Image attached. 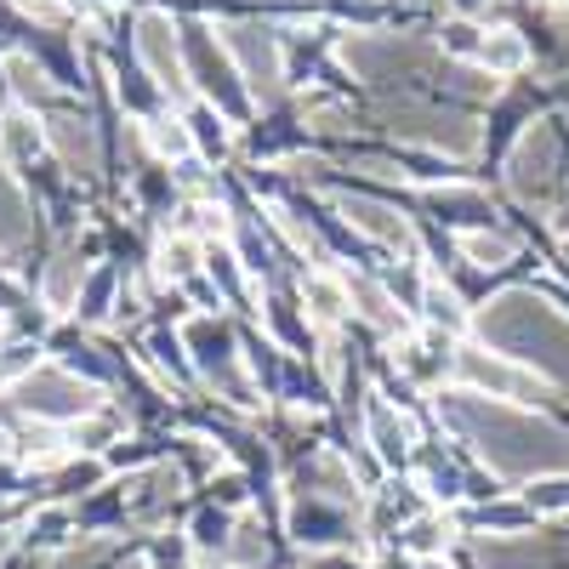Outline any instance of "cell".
<instances>
[{"mask_svg":"<svg viewBox=\"0 0 569 569\" xmlns=\"http://www.w3.org/2000/svg\"><path fill=\"white\" fill-rule=\"evenodd\" d=\"M182 63H188V74H200V91H206V103H211L217 114H246L240 69L217 52L211 34H206L200 23H182Z\"/></svg>","mask_w":569,"mask_h":569,"instance_id":"cell-2","label":"cell"},{"mask_svg":"<svg viewBox=\"0 0 569 569\" xmlns=\"http://www.w3.org/2000/svg\"><path fill=\"white\" fill-rule=\"evenodd\" d=\"M46 137H52V149H58L74 171H91V126H86V120H74V114H52Z\"/></svg>","mask_w":569,"mask_h":569,"instance_id":"cell-13","label":"cell"},{"mask_svg":"<svg viewBox=\"0 0 569 569\" xmlns=\"http://www.w3.org/2000/svg\"><path fill=\"white\" fill-rule=\"evenodd\" d=\"M302 302H308V313H313L319 325H337V319L353 308L348 284L330 279V273H308V279H302Z\"/></svg>","mask_w":569,"mask_h":569,"instance_id":"cell-9","label":"cell"},{"mask_svg":"<svg viewBox=\"0 0 569 569\" xmlns=\"http://www.w3.org/2000/svg\"><path fill=\"white\" fill-rule=\"evenodd\" d=\"M342 211H348V222H353V228L376 233V240H382V246H405V251H410V228H405V222H399V217H393L388 206H370V200H348Z\"/></svg>","mask_w":569,"mask_h":569,"instance_id":"cell-12","label":"cell"},{"mask_svg":"<svg viewBox=\"0 0 569 569\" xmlns=\"http://www.w3.org/2000/svg\"><path fill=\"white\" fill-rule=\"evenodd\" d=\"M12 490H18V472H12V467H0V496H12Z\"/></svg>","mask_w":569,"mask_h":569,"instance_id":"cell-33","label":"cell"},{"mask_svg":"<svg viewBox=\"0 0 569 569\" xmlns=\"http://www.w3.org/2000/svg\"><path fill=\"white\" fill-rule=\"evenodd\" d=\"M74 445H86V450H103L109 445V421H74Z\"/></svg>","mask_w":569,"mask_h":569,"instance_id":"cell-30","label":"cell"},{"mask_svg":"<svg viewBox=\"0 0 569 569\" xmlns=\"http://www.w3.org/2000/svg\"><path fill=\"white\" fill-rule=\"evenodd\" d=\"M485 34H490V29H479L472 18H450V23L439 29V46H445L450 58H472V63H479V52H485Z\"/></svg>","mask_w":569,"mask_h":569,"instance_id":"cell-20","label":"cell"},{"mask_svg":"<svg viewBox=\"0 0 569 569\" xmlns=\"http://www.w3.org/2000/svg\"><path fill=\"white\" fill-rule=\"evenodd\" d=\"M63 530H69V518H63V512H40V518H34V541H40V547H58Z\"/></svg>","mask_w":569,"mask_h":569,"instance_id":"cell-29","label":"cell"},{"mask_svg":"<svg viewBox=\"0 0 569 569\" xmlns=\"http://www.w3.org/2000/svg\"><path fill=\"white\" fill-rule=\"evenodd\" d=\"M12 393H18V405L34 410L40 421H86L91 410H98V388L80 382V376L63 370V365H40L34 376H23Z\"/></svg>","mask_w":569,"mask_h":569,"instance_id":"cell-1","label":"cell"},{"mask_svg":"<svg viewBox=\"0 0 569 569\" xmlns=\"http://www.w3.org/2000/svg\"><path fill=\"white\" fill-rule=\"evenodd\" d=\"M40 370V348H29V342H18V348H7L0 353V382H23V376H34Z\"/></svg>","mask_w":569,"mask_h":569,"instance_id":"cell-25","label":"cell"},{"mask_svg":"<svg viewBox=\"0 0 569 569\" xmlns=\"http://www.w3.org/2000/svg\"><path fill=\"white\" fill-rule=\"evenodd\" d=\"M456 7H461V12H472V7H479V0H456Z\"/></svg>","mask_w":569,"mask_h":569,"instance_id":"cell-37","label":"cell"},{"mask_svg":"<svg viewBox=\"0 0 569 569\" xmlns=\"http://www.w3.org/2000/svg\"><path fill=\"white\" fill-rule=\"evenodd\" d=\"M149 142L160 154H177V160H188V149H194V131H188L182 120H171V114H154V126H149Z\"/></svg>","mask_w":569,"mask_h":569,"instance_id":"cell-22","label":"cell"},{"mask_svg":"<svg viewBox=\"0 0 569 569\" xmlns=\"http://www.w3.org/2000/svg\"><path fill=\"white\" fill-rule=\"evenodd\" d=\"M194 268H200V246H194V240H166V246L154 251V273H160V279L188 284V279H194Z\"/></svg>","mask_w":569,"mask_h":569,"instance_id":"cell-19","label":"cell"},{"mask_svg":"<svg viewBox=\"0 0 569 569\" xmlns=\"http://www.w3.org/2000/svg\"><path fill=\"white\" fill-rule=\"evenodd\" d=\"M206 268H211L217 291H222L228 302H240V297H246V284H240V268H233V251H211V257H206Z\"/></svg>","mask_w":569,"mask_h":569,"instance_id":"cell-26","label":"cell"},{"mask_svg":"<svg viewBox=\"0 0 569 569\" xmlns=\"http://www.w3.org/2000/svg\"><path fill=\"white\" fill-rule=\"evenodd\" d=\"M370 439H376V450H382L388 467H399V461L410 456V427L393 421V410H382V405L370 410Z\"/></svg>","mask_w":569,"mask_h":569,"instance_id":"cell-16","label":"cell"},{"mask_svg":"<svg viewBox=\"0 0 569 569\" xmlns=\"http://www.w3.org/2000/svg\"><path fill=\"white\" fill-rule=\"evenodd\" d=\"M52 569H80V558H63V563H52Z\"/></svg>","mask_w":569,"mask_h":569,"instance_id":"cell-35","label":"cell"},{"mask_svg":"<svg viewBox=\"0 0 569 569\" xmlns=\"http://www.w3.org/2000/svg\"><path fill=\"white\" fill-rule=\"evenodd\" d=\"M188 126H194V142L206 154H228V114H217L211 103H200L194 114H188Z\"/></svg>","mask_w":569,"mask_h":569,"instance_id":"cell-21","label":"cell"},{"mask_svg":"<svg viewBox=\"0 0 569 569\" xmlns=\"http://www.w3.org/2000/svg\"><path fill=\"white\" fill-rule=\"evenodd\" d=\"M23 240H29V200L0 166V251H18Z\"/></svg>","mask_w":569,"mask_h":569,"instance_id":"cell-10","label":"cell"},{"mask_svg":"<svg viewBox=\"0 0 569 569\" xmlns=\"http://www.w3.org/2000/svg\"><path fill=\"white\" fill-rule=\"evenodd\" d=\"M525 58H530V46H525V34H518V29H496V34H485L479 63L490 69V80H496V74H518V69H525Z\"/></svg>","mask_w":569,"mask_h":569,"instance_id":"cell-14","label":"cell"},{"mask_svg":"<svg viewBox=\"0 0 569 569\" xmlns=\"http://www.w3.org/2000/svg\"><path fill=\"white\" fill-rule=\"evenodd\" d=\"M211 490H217L222 507H240V501H246V479H240V472H222V479H211Z\"/></svg>","mask_w":569,"mask_h":569,"instance_id":"cell-31","label":"cell"},{"mask_svg":"<svg viewBox=\"0 0 569 569\" xmlns=\"http://www.w3.org/2000/svg\"><path fill=\"white\" fill-rule=\"evenodd\" d=\"M461 251H467V262H472V268H485V273H496V268L518 262V240H512V233H496V228L461 233Z\"/></svg>","mask_w":569,"mask_h":569,"instance_id":"cell-11","label":"cell"},{"mask_svg":"<svg viewBox=\"0 0 569 569\" xmlns=\"http://www.w3.org/2000/svg\"><path fill=\"white\" fill-rule=\"evenodd\" d=\"M313 569H365V563H359V558H342V552H337V558H319Z\"/></svg>","mask_w":569,"mask_h":569,"instance_id":"cell-32","label":"cell"},{"mask_svg":"<svg viewBox=\"0 0 569 569\" xmlns=\"http://www.w3.org/2000/svg\"><path fill=\"white\" fill-rule=\"evenodd\" d=\"M456 365H461V376H467L472 388H490L496 399H512V405H536V399H547V388L536 382V376H525L518 365H501V359H485L479 348H461Z\"/></svg>","mask_w":569,"mask_h":569,"instance_id":"cell-5","label":"cell"},{"mask_svg":"<svg viewBox=\"0 0 569 569\" xmlns=\"http://www.w3.org/2000/svg\"><path fill=\"white\" fill-rule=\"evenodd\" d=\"M80 291H86V268H80V251H63L52 257V273L40 284V302L52 313H74L80 308Z\"/></svg>","mask_w":569,"mask_h":569,"instance_id":"cell-8","label":"cell"},{"mask_svg":"<svg viewBox=\"0 0 569 569\" xmlns=\"http://www.w3.org/2000/svg\"><path fill=\"white\" fill-rule=\"evenodd\" d=\"M7 86L23 109H46L52 103V86H46V69L34 58H7Z\"/></svg>","mask_w":569,"mask_h":569,"instance_id":"cell-15","label":"cell"},{"mask_svg":"<svg viewBox=\"0 0 569 569\" xmlns=\"http://www.w3.org/2000/svg\"><path fill=\"white\" fill-rule=\"evenodd\" d=\"M228 52L240 58L246 86H251V91H262V98H273V91H279V46H273V34H268V29L240 23V29H228Z\"/></svg>","mask_w":569,"mask_h":569,"instance_id":"cell-6","label":"cell"},{"mask_svg":"<svg viewBox=\"0 0 569 569\" xmlns=\"http://www.w3.org/2000/svg\"><path fill=\"white\" fill-rule=\"evenodd\" d=\"M525 496H530V507H536V512H563V507H569V479H547V485H530Z\"/></svg>","mask_w":569,"mask_h":569,"instance_id":"cell-27","label":"cell"},{"mask_svg":"<svg viewBox=\"0 0 569 569\" xmlns=\"http://www.w3.org/2000/svg\"><path fill=\"white\" fill-rule=\"evenodd\" d=\"M120 569H149V563H142V558H131V563H120Z\"/></svg>","mask_w":569,"mask_h":569,"instance_id":"cell-36","label":"cell"},{"mask_svg":"<svg viewBox=\"0 0 569 569\" xmlns=\"http://www.w3.org/2000/svg\"><path fill=\"white\" fill-rule=\"evenodd\" d=\"M421 313L433 319V325H450V330H461V302L445 291V284H427V291H421Z\"/></svg>","mask_w":569,"mask_h":569,"instance_id":"cell-24","label":"cell"},{"mask_svg":"<svg viewBox=\"0 0 569 569\" xmlns=\"http://www.w3.org/2000/svg\"><path fill=\"white\" fill-rule=\"evenodd\" d=\"M291 536H297L302 547H342V536H348V507H325L319 496L297 501V507H291Z\"/></svg>","mask_w":569,"mask_h":569,"instance_id":"cell-7","label":"cell"},{"mask_svg":"<svg viewBox=\"0 0 569 569\" xmlns=\"http://www.w3.org/2000/svg\"><path fill=\"white\" fill-rule=\"evenodd\" d=\"M142 34H137V58L149 63V74H154V91H171V98H182L188 91V63H182V46H177V29H171V18H160V12H149L137 23Z\"/></svg>","mask_w":569,"mask_h":569,"instance_id":"cell-3","label":"cell"},{"mask_svg":"<svg viewBox=\"0 0 569 569\" xmlns=\"http://www.w3.org/2000/svg\"><path fill=\"white\" fill-rule=\"evenodd\" d=\"M552 182H558V131L536 126V131H525V142L512 154V188L525 200H541V194H552Z\"/></svg>","mask_w":569,"mask_h":569,"instance_id":"cell-4","label":"cell"},{"mask_svg":"<svg viewBox=\"0 0 569 569\" xmlns=\"http://www.w3.org/2000/svg\"><path fill=\"white\" fill-rule=\"evenodd\" d=\"M399 547H405L410 558H421V563H433V558L450 547V525H445V518H416V525L399 536Z\"/></svg>","mask_w":569,"mask_h":569,"instance_id":"cell-18","label":"cell"},{"mask_svg":"<svg viewBox=\"0 0 569 569\" xmlns=\"http://www.w3.org/2000/svg\"><path fill=\"white\" fill-rule=\"evenodd\" d=\"M7 552H12V536H0V563H7Z\"/></svg>","mask_w":569,"mask_h":569,"instance_id":"cell-34","label":"cell"},{"mask_svg":"<svg viewBox=\"0 0 569 569\" xmlns=\"http://www.w3.org/2000/svg\"><path fill=\"white\" fill-rule=\"evenodd\" d=\"M91 485H103V467H98V461H80V467H69L63 479H58L63 496H86Z\"/></svg>","mask_w":569,"mask_h":569,"instance_id":"cell-28","label":"cell"},{"mask_svg":"<svg viewBox=\"0 0 569 569\" xmlns=\"http://www.w3.org/2000/svg\"><path fill=\"white\" fill-rule=\"evenodd\" d=\"M228 541H233L228 512H222V507H206V512L194 518V547H200V552H211V547H228Z\"/></svg>","mask_w":569,"mask_h":569,"instance_id":"cell-23","label":"cell"},{"mask_svg":"<svg viewBox=\"0 0 569 569\" xmlns=\"http://www.w3.org/2000/svg\"><path fill=\"white\" fill-rule=\"evenodd\" d=\"M348 297H353V308H359L365 319H376L382 330L405 325V313L393 308V291H382V284H370V279H353V284H348Z\"/></svg>","mask_w":569,"mask_h":569,"instance_id":"cell-17","label":"cell"}]
</instances>
